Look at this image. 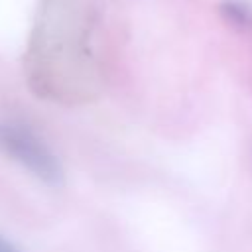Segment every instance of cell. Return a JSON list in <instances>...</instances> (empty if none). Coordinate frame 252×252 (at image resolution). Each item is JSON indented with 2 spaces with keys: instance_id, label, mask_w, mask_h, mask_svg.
<instances>
[{
  "instance_id": "cell-1",
  "label": "cell",
  "mask_w": 252,
  "mask_h": 252,
  "mask_svg": "<svg viewBox=\"0 0 252 252\" xmlns=\"http://www.w3.org/2000/svg\"><path fill=\"white\" fill-rule=\"evenodd\" d=\"M112 0H43L30 33V85L47 98L81 102L96 93L104 16Z\"/></svg>"
},
{
  "instance_id": "cell-2",
  "label": "cell",
  "mask_w": 252,
  "mask_h": 252,
  "mask_svg": "<svg viewBox=\"0 0 252 252\" xmlns=\"http://www.w3.org/2000/svg\"><path fill=\"white\" fill-rule=\"evenodd\" d=\"M0 152L45 185L63 183V165L53 148L28 124L0 118Z\"/></svg>"
},
{
  "instance_id": "cell-3",
  "label": "cell",
  "mask_w": 252,
  "mask_h": 252,
  "mask_svg": "<svg viewBox=\"0 0 252 252\" xmlns=\"http://www.w3.org/2000/svg\"><path fill=\"white\" fill-rule=\"evenodd\" d=\"M0 252H22L8 236H4L2 232H0Z\"/></svg>"
}]
</instances>
